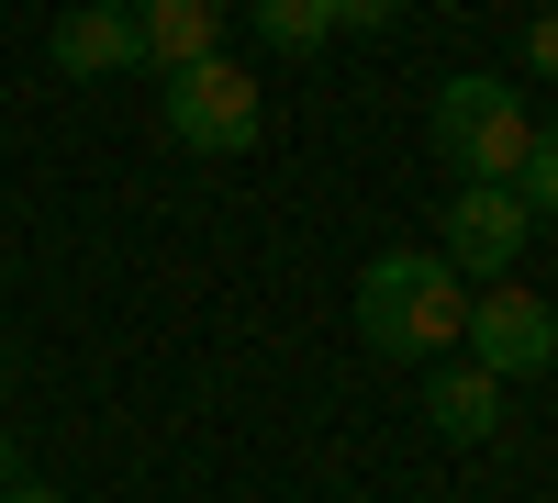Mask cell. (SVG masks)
I'll list each match as a JSON object with an SVG mask.
<instances>
[{
    "label": "cell",
    "instance_id": "obj_12",
    "mask_svg": "<svg viewBox=\"0 0 558 503\" xmlns=\"http://www.w3.org/2000/svg\"><path fill=\"white\" fill-rule=\"evenodd\" d=\"M525 68L558 89V12H536V34H525Z\"/></svg>",
    "mask_w": 558,
    "mask_h": 503
},
{
    "label": "cell",
    "instance_id": "obj_3",
    "mask_svg": "<svg viewBox=\"0 0 558 503\" xmlns=\"http://www.w3.org/2000/svg\"><path fill=\"white\" fill-rule=\"evenodd\" d=\"M257 79L235 68V57H202V68H168V134L191 157H246L257 146Z\"/></svg>",
    "mask_w": 558,
    "mask_h": 503
},
{
    "label": "cell",
    "instance_id": "obj_7",
    "mask_svg": "<svg viewBox=\"0 0 558 503\" xmlns=\"http://www.w3.org/2000/svg\"><path fill=\"white\" fill-rule=\"evenodd\" d=\"M123 12H134V34H146V68H157V79L223 57V34H235V12H223V0H123Z\"/></svg>",
    "mask_w": 558,
    "mask_h": 503
},
{
    "label": "cell",
    "instance_id": "obj_5",
    "mask_svg": "<svg viewBox=\"0 0 558 503\" xmlns=\"http://www.w3.org/2000/svg\"><path fill=\"white\" fill-rule=\"evenodd\" d=\"M525 191H514V179H458V202H447V268H458V280H470V268H481V280H514V258H525Z\"/></svg>",
    "mask_w": 558,
    "mask_h": 503
},
{
    "label": "cell",
    "instance_id": "obj_4",
    "mask_svg": "<svg viewBox=\"0 0 558 503\" xmlns=\"http://www.w3.org/2000/svg\"><path fill=\"white\" fill-rule=\"evenodd\" d=\"M458 347H470L492 381H536V370H558V313H547L525 280H492V291H470Z\"/></svg>",
    "mask_w": 558,
    "mask_h": 503
},
{
    "label": "cell",
    "instance_id": "obj_10",
    "mask_svg": "<svg viewBox=\"0 0 558 503\" xmlns=\"http://www.w3.org/2000/svg\"><path fill=\"white\" fill-rule=\"evenodd\" d=\"M514 191H525V213H558V123H536V146H525V168H514Z\"/></svg>",
    "mask_w": 558,
    "mask_h": 503
},
{
    "label": "cell",
    "instance_id": "obj_2",
    "mask_svg": "<svg viewBox=\"0 0 558 503\" xmlns=\"http://www.w3.org/2000/svg\"><path fill=\"white\" fill-rule=\"evenodd\" d=\"M525 146H536V112L514 101V79H447L436 89V157L458 168V179H514L525 168Z\"/></svg>",
    "mask_w": 558,
    "mask_h": 503
},
{
    "label": "cell",
    "instance_id": "obj_6",
    "mask_svg": "<svg viewBox=\"0 0 558 503\" xmlns=\"http://www.w3.org/2000/svg\"><path fill=\"white\" fill-rule=\"evenodd\" d=\"M45 57H57L68 79H134V68H146V34H134L123 0H78V12H57Z\"/></svg>",
    "mask_w": 558,
    "mask_h": 503
},
{
    "label": "cell",
    "instance_id": "obj_1",
    "mask_svg": "<svg viewBox=\"0 0 558 503\" xmlns=\"http://www.w3.org/2000/svg\"><path fill=\"white\" fill-rule=\"evenodd\" d=\"M458 325H470V280H458L447 258H425V247H391V258H368L357 268V336L380 347V358H447L458 347Z\"/></svg>",
    "mask_w": 558,
    "mask_h": 503
},
{
    "label": "cell",
    "instance_id": "obj_8",
    "mask_svg": "<svg viewBox=\"0 0 558 503\" xmlns=\"http://www.w3.org/2000/svg\"><path fill=\"white\" fill-rule=\"evenodd\" d=\"M425 415H436V436L481 447V436H502V381L481 358H425Z\"/></svg>",
    "mask_w": 558,
    "mask_h": 503
},
{
    "label": "cell",
    "instance_id": "obj_13",
    "mask_svg": "<svg viewBox=\"0 0 558 503\" xmlns=\"http://www.w3.org/2000/svg\"><path fill=\"white\" fill-rule=\"evenodd\" d=\"M23 481V436H0V492H12Z\"/></svg>",
    "mask_w": 558,
    "mask_h": 503
},
{
    "label": "cell",
    "instance_id": "obj_11",
    "mask_svg": "<svg viewBox=\"0 0 558 503\" xmlns=\"http://www.w3.org/2000/svg\"><path fill=\"white\" fill-rule=\"evenodd\" d=\"M336 12V34H380V23H402V0H324Z\"/></svg>",
    "mask_w": 558,
    "mask_h": 503
},
{
    "label": "cell",
    "instance_id": "obj_14",
    "mask_svg": "<svg viewBox=\"0 0 558 503\" xmlns=\"http://www.w3.org/2000/svg\"><path fill=\"white\" fill-rule=\"evenodd\" d=\"M0 503H68V492H45V481H12V492H0Z\"/></svg>",
    "mask_w": 558,
    "mask_h": 503
},
{
    "label": "cell",
    "instance_id": "obj_9",
    "mask_svg": "<svg viewBox=\"0 0 558 503\" xmlns=\"http://www.w3.org/2000/svg\"><path fill=\"white\" fill-rule=\"evenodd\" d=\"M246 23H257V45H279V57H313V45L336 34L324 0H246Z\"/></svg>",
    "mask_w": 558,
    "mask_h": 503
}]
</instances>
